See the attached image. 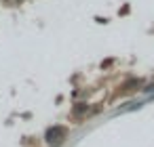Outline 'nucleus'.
Returning a JSON list of instances; mask_svg holds the SVG:
<instances>
[{"label":"nucleus","mask_w":154,"mask_h":147,"mask_svg":"<svg viewBox=\"0 0 154 147\" xmlns=\"http://www.w3.org/2000/svg\"><path fill=\"white\" fill-rule=\"evenodd\" d=\"M45 139H47V143H59V141L66 139V128L63 126H53V128L47 130Z\"/></svg>","instance_id":"f257e3e1"},{"label":"nucleus","mask_w":154,"mask_h":147,"mask_svg":"<svg viewBox=\"0 0 154 147\" xmlns=\"http://www.w3.org/2000/svg\"><path fill=\"white\" fill-rule=\"evenodd\" d=\"M85 109H87V105H80V107H76V109H74V113H82Z\"/></svg>","instance_id":"f03ea898"}]
</instances>
